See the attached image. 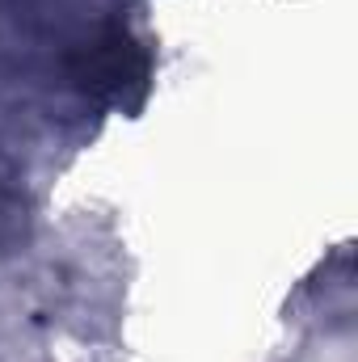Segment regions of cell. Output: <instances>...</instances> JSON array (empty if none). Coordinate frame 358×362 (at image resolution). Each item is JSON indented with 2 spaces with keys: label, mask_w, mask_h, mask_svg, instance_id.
Listing matches in <instances>:
<instances>
[{
  "label": "cell",
  "mask_w": 358,
  "mask_h": 362,
  "mask_svg": "<svg viewBox=\"0 0 358 362\" xmlns=\"http://www.w3.org/2000/svg\"><path fill=\"white\" fill-rule=\"evenodd\" d=\"M148 76H152V59L148 51L127 38V34H105L89 55L81 59V89L110 101V105H122V110H139L144 97H148Z\"/></svg>",
  "instance_id": "obj_1"
}]
</instances>
